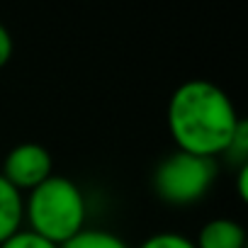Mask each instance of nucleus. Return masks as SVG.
<instances>
[{"mask_svg": "<svg viewBox=\"0 0 248 248\" xmlns=\"http://www.w3.org/2000/svg\"><path fill=\"white\" fill-rule=\"evenodd\" d=\"M0 175L20 192L34 190L46 178L54 175V158L42 144L25 141V144H17L15 149H10V154L3 161Z\"/></svg>", "mask_w": 248, "mask_h": 248, "instance_id": "20e7f679", "label": "nucleus"}, {"mask_svg": "<svg viewBox=\"0 0 248 248\" xmlns=\"http://www.w3.org/2000/svg\"><path fill=\"white\" fill-rule=\"evenodd\" d=\"M139 248H197L192 238H187L185 233L178 231H158L154 236H149Z\"/></svg>", "mask_w": 248, "mask_h": 248, "instance_id": "6e6552de", "label": "nucleus"}, {"mask_svg": "<svg viewBox=\"0 0 248 248\" xmlns=\"http://www.w3.org/2000/svg\"><path fill=\"white\" fill-rule=\"evenodd\" d=\"M197 248H246V229L233 219H212L200 229Z\"/></svg>", "mask_w": 248, "mask_h": 248, "instance_id": "39448f33", "label": "nucleus"}, {"mask_svg": "<svg viewBox=\"0 0 248 248\" xmlns=\"http://www.w3.org/2000/svg\"><path fill=\"white\" fill-rule=\"evenodd\" d=\"M238 124L233 102L209 80H187L170 95L168 129L178 151L217 158L226 154Z\"/></svg>", "mask_w": 248, "mask_h": 248, "instance_id": "f257e3e1", "label": "nucleus"}, {"mask_svg": "<svg viewBox=\"0 0 248 248\" xmlns=\"http://www.w3.org/2000/svg\"><path fill=\"white\" fill-rule=\"evenodd\" d=\"M217 178V161L173 151L154 170V190L168 204H192L202 200Z\"/></svg>", "mask_w": 248, "mask_h": 248, "instance_id": "7ed1b4c3", "label": "nucleus"}, {"mask_svg": "<svg viewBox=\"0 0 248 248\" xmlns=\"http://www.w3.org/2000/svg\"><path fill=\"white\" fill-rule=\"evenodd\" d=\"M25 217L34 233L61 246L85 229V197L73 180L51 175L39 187L30 190Z\"/></svg>", "mask_w": 248, "mask_h": 248, "instance_id": "f03ea898", "label": "nucleus"}, {"mask_svg": "<svg viewBox=\"0 0 248 248\" xmlns=\"http://www.w3.org/2000/svg\"><path fill=\"white\" fill-rule=\"evenodd\" d=\"M59 248H129L127 241L105 229H83Z\"/></svg>", "mask_w": 248, "mask_h": 248, "instance_id": "0eeeda50", "label": "nucleus"}, {"mask_svg": "<svg viewBox=\"0 0 248 248\" xmlns=\"http://www.w3.org/2000/svg\"><path fill=\"white\" fill-rule=\"evenodd\" d=\"M226 156H231V161L238 163V168L248 166L246 163V156H248V124L243 119H241L238 129H236V134H233V139H231V144L226 149Z\"/></svg>", "mask_w": 248, "mask_h": 248, "instance_id": "9d476101", "label": "nucleus"}, {"mask_svg": "<svg viewBox=\"0 0 248 248\" xmlns=\"http://www.w3.org/2000/svg\"><path fill=\"white\" fill-rule=\"evenodd\" d=\"M13 56V37L8 32V27L0 22V68H3Z\"/></svg>", "mask_w": 248, "mask_h": 248, "instance_id": "9b49d317", "label": "nucleus"}, {"mask_svg": "<svg viewBox=\"0 0 248 248\" xmlns=\"http://www.w3.org/2000/svg\"><path fill=\"white\" fill-rule=\"evenodd\" d=\"M25 219V200L22 192L15 190L3 175H0V243L20 231Z\"/></svg>", "mask_w": 248, "mask_h": 248, "instance_id": "423d86ee", "label": "nucleus"}, {"mask_svg": "<svg viewBox=\"0 0 248 248\" xmlns=\"http://www.w3.org/2000/svg\"><path fill=\"white\" fill-rule=\"evenodd\" d=\"M0 248H59V246L46 241L44 236L34 233L32 229H20L10 238H5L3 243H0Z\"/></svg>", "mask_w": 248, "mask_h": 248, "instance_id": "1a4fd4ad", "label": "nucleus"}, {"mask_svg": "<svg viewBox=\"0 0 248 248\" xmlns=\"http://www.w3.org/2000/svg\"><path fill=\"white\" fill-rule=\"evenodd\" d=\"M246 178H248V166H241L238 168V197L246 200L248 192H246Z\"/></svg>", "mask_w": 248, "mask_h": 248, "instance_id": "f8f14e48", "label": "nucleus"}]
</instances>
